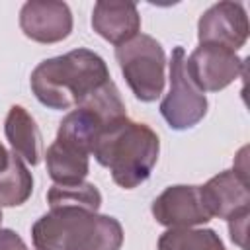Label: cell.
<instances>
[{
	"mask_svg": "<svg viewBox=\"0 0 250 250\" xmlns=\"http://www.w3.org/2000/svg\"><path fill=\"white\" fill-rule=\"evenodd\" d=\"M248 16L240 2H217L209 6L197 21L199 43L221 45L230 51L244 47L248 39Z\"/></svg>",
	"mask_w": 250,
	"mask_h": 250,
	"instance_id": "7",
	"label": "cell"
},
{
	"mask_svg": "<svg viewBox=\"0 0 250 250\" xmlns=\"http://www.w3.org/2000/svg\"><path fill=\"white\" fill-rule=\"evenodd\" d=\"M47 203H49V209L82 207V209H90V211H100L102 193L90 182H80V184H70V186L53 184L47 191Z\"/></svg>",
	"mask_w": 250,
	"mask_h": 250,
	"instance_id": "17",
	"label": "cell"
},
{
	"mask_svg": "<svg viewBox=\"0 0 250 250\" xmlns=\"http://www.w3.org/2000/svg\"><path fill=\"white\" fill-rule=\"evenodd\" d=\"M244 59L227 47L199 43L191 55L186 57V70L203 94L221 92L244 72Z\"/></svg>",
	"mask_w": 250,
	"mask_h": 250,
	"instance_id": "6",
	"label": "cell"
},
{
	"mask_svg": "<svg viewBox=\"0 0 250 250\" xmlns=\"http://www.w3.org/2000/svg\"><path fill=\"white\" fill-rule=\"evenodd\" d=\"M154 221L166 229H193L211 221L207 213L199 186L176 184L166 188L150 205Z\"/></svg>",
	"mask_w": 250,
	"mask_h": 250,
	"instance_id": "9",
	"label": "cell"
},
{
	"mask_svg": "<svg viewBox=\"0 0 250 250\" xmlns=\"http://www.w3.org/2000/svg\"><path fill=\"white\" fill-rule=\"evenodd\" d=\"M156 250H227L213 229H168L160 234Z\"/></svg>",
	"mask_w": 250,
	"mask_h": 250,
	"instance_id": "16",
	"label": "cell"
},
{
	"mask_svg": "<svg viewBox=\"0 0 250 250\" xmlns=\"http://www.w3.org/2000/svg\"><path fill=\"white\" fill-rule=\"evenodd\" d=\"M49 178L59 186L80 184L90 172V154L76 150L64 143L53 141L45 152Z\"/></svg>",
	"mask_w": 250,
	"mask_h": 250,
	"instance_id": "14",
	"label": "cell"
},
{
	"mask_svg": "<svg viewBox=\"0 0 250 250\" xmlns=\"http://www.w3.org/2000/svg\"><path fill=\"white\" fill-rule=\"evenodd\" d=\"M8 158H10V152L4 148V145L0 143V172L8 166Z\"/></svg>",
	"mask_w": 250,
	"mask_h": 250,
	"instance_id": "20",
	"label": "cell"
},
{
	"mask_svg": "<svg viewBox=\"0 0 250 250\" xmlns=\"http://www.w3.org/2000/svg\"><path fill=\"white\" fill-rule=\"evenodd\" d=\"M92 29L107 43L119 47L141 33V14L135 2L100 0L92 10Z\"/></svg>",
	"mask_w": 250,
	"mask_h": 250,
	"instance_id": "11",
	"label": "cell"
},
{
	"mask_svg": "<svg viewBox=\"0 0 250 250\" xmlns=\"http://www.w3.org/2000/svg\"><path fill=\"white\" fill-rule=\"evenodd\" d=\"M199 193L211 217L229 221L230 217L250 211L248 178L240 176L236 170H225L213 176L199 186Z\"/></svg>",
	"mask_w": 250,
	"mask_h": 250,
	"instance_id": "10",
	"label": "cell"
},
{
	"mask_svg": "<svg viewBox=\"0 0 250 250\" xmlns=\"http://www.w3.org/2000/svg\"><path fill=\"white\" fill-rule=\"evenodd\" d=\"M0 225H2V209H0Z\"/></svg>",
	"mask_w": 250,
	"mask_h": 250,
	"instance_id": "21",
	"label": "cell"
},
{
	"mask_svg": "<svg viewBox=\"0 0 250 250\" xmlns=\"http://www.w3.org/2000/svg\"><path fill=\"white\" fill-rule=\"evenodd\" d=\"M92 154L111 172V180L119 188L135 189L148 180L156 166L160 141L146 123L121 117L100 133Z\"/></svg>",
	"mask_w": 250,
	"mask_h": 250,
	"instance_id": "3",
	"label": "cell"
},
{
	"mask_svg": "<svg viewBox=\"0 0 250 250\" xmlns=\"http://www.w3.org/2000/svg\"><path fill=\"white\" fill-rule=\"evenodd\" d=\"M111 123L113 121H107L90 105H78V107L70 109L59 123L55 141L64 143V145H68L76 150H82L86 154H92V148H94L100 133Z\"/></svg>",
	"mask_w": 250,
	"mask_h": 250,
	"instance_id": "12",
	"label": "cell"
},
{
	"mask_svg": "<svg viewBox=\"0 0 250 250\" xmlns=\"http://www.w3.org/2000/svg\"><path fill=\"white\" fill-rule=\"evenodd\" d=\"M248 213H240L236 217H230L227 223H229V234H230V240L240 246V250H248V244H246V236H248Z\"/></svg>",
	"mask_w": 250,
	"mask_h": 250,
	"instance_id": "18",
	"label": "cell"
},
{
	"mask_svg": "<svg viewBox=\"0 0 250 250\" xmlns=\"http://www.w3.org/2000/svg\"><path fill=\"white\" fill-rule=\"evenodd\" d=\"M31 172L16 152H10L8 166L0 172V207H20L31 197Z\"/></svg>",
	"mask_w": 250,
	"mask_h": 250,
	"instance_id": "15",
	"label": "cell"
},
{
	"mask_svg": "<svg viewBox=\"0 0 250 250\" xmlns=\"http://www.w3.org/2000/svg\"><path fill=\"white\" fill-rule=\"evenodd\" d=\"M186 51L182 45L174 47L168 62L170 90L160 102V115L174 131H188L207 115V98L191 82L186 70Z\"/></svg>",
	"mask_w": 250,
	"mask_h": 250,
	"instance_id": "5",
	"label": "cell"
},
{
	"mask_svg": "<svg viewBox=\"0 0 250 250\" xmlns=\"http://www.w3.org/2000/svg\"><path fill=\"white\" fill-rule=\"evenodd\" d=\"M115 61L137 100L150 104L162 96L166 84V55L152 35L139 33L115 47Z\"/></svg>",
	"mask_w": 250,
	"mask_h": 250,
	"instance_id": "4",
	"label": "cell"
},
{
	"mask_svg": "<svg viewBox=\"0 0 250 250\" xmlns=\"http://www.w3.org/2000/svg\"><path fill=\"white\" fill-rule=\"evenodd\" d=\"M21 33L41 45L64 41L72 33V12L57 0H29L20 10Z\"/></svg>",
	"mask_w": 250,
	"mask_h": 250,
	"instance_id": "8",
	"label": "cell"
},
{
	"mask_svg": "<svg viewBox=\"0 0 250 250\" xmlns=\"http://www.w3.org/2000/svg\"><path fill=\"white\" fill-rule=\"evenodd\" d=\"M4 133L16 152L23 162L35 166L41 160V133L31 117V113L23 105H12L8 109L4 121Z\"/></svg>",
	"mask_w": 250,
	"mask_h": 250,
	"instance_id": "13",
	"label": "cell"
},
{
	"mask_svg": "<svg viewBox=\"0 0 250 250\" xmlns=\"http://www.w3.org/2000/svg\"><path fill=\"white\" fill-rule=\"evenodd\" d=\"M123 227L115 217L82 207H55L31 227L35 250H121Z\"/></svg>",
	"mask_w": 250,
	"mask_h": 250,
	"instance_id": "2",
	"label": "cell"
},
{
	"mask_svg": "<svg viewBox=\"0 0 250 250\" xmlns=\"http://www.w3.org/2000/svg\"><path fill=\"white\" fill-rule=\"evenodd\" d=\"M0 250H27V246L16 230L0 227Z\"/></svg>",
	"mask_w": 250,
	"mask_h": 250,
	"instance_id": "19",
	"label": "cell"
},
{
	"mask_svg": "<svg viewBox=\"0 0 250 250\" xmlns=\"http://www.w3.org/2000/svg\"><path fill=\"white\" fill-rule=\"evenodd\" d=\"M109 80L107 64L98 53L72 49L41 61L31 72L29 86L39 104L55 111H64L84 104Z\"/></svg>",
	"mask_w": 250,
	"mask_h": 250,
	"instance_id": "1",
	"label": "cell"
}]
</instances>
